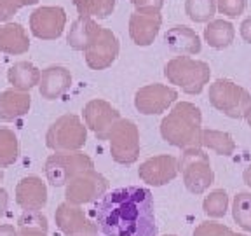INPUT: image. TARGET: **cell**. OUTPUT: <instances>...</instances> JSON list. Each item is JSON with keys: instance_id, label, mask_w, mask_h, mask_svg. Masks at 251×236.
Returning a JSON list of instances; mask_svg holds the SVG:
<instances>
[{"instance_id": "1", "label": "cell", "mask_w": 251, "mask_h": 236, "mask_svg": "<svg viewBox=\"0 0 251 236\" xmlns=\"http://www.w3.org/2000/svg\"><path fill=\"white\" fill-rule=\"evenodd\" d=\"M96 224L105 236H157L152 193L145 187H121L101 198Z\"/></svg>"}, {"instance_id": "2", "label": "cell", "mask_w": 251, "mask_h": 236, "mask_svg": "<svg viewBox=\"0 0 251 236\" xmlns=\"http://www.w3.org/2000/svg\"><path fill=\"white\" fill-rule=\"evenodd\" d=\"M199 110L183 103L162 121V137L173 146H190L199 135Z\"/></svg>"}, {"instance_id": "3", "label": "cell", "mask_w": 251, "mask_h": 236, "mask_svg": "<svg viewBox=\"0 0 251 236\" xmlns=\"http://www.w3.org/2000/svg\"><path fill=\"white\" fill-rule=\"evenodd\" d=\"M87 170H93V161L82 152H58L46 161V177L54 187L67 185Z\"/></svg>"}, {"instance_id": "4", "label": "cell", "mask_w": 251, "mask_h": 236, "mask_svg": "<svg viewBox=\"0 0 251 236\" xmlns=\"http://www.w3.org/2000/svg\"><path fill=\"white\" fill-rule=\"evenodd\" d=\"M86 128L78 121L77 116H63L56 119L47 131L46 144L56 152H72L86 144Z\"/></svg>"}, {"instance_id": "5", "label": "cell", "mask_w": 251, "mask_h": 236, "mask_svg": "<svg viewBox=\"0 0 251 236\" xmlns=\"http://www.w3.org/2000/svg\"><path fill=\"white\" fill-rule=\"evenodd\" d=\"M106 189H108L106 178L94 170H87L68 182L65 196L72 205H86L105 196Z\"/></svg>"}, {"instance_id": "6", "label": "cell", "mask_w": 251, "mask_h": 236, "mask_svg": "<svg viewBox=\"0 0 251 236\" xmlns=\"http://www.w3.org/2000/svg\"><path fill=\"white\" fill-rule=\"evenodd\" d=\"M110 138V150L117 163H129L136 161L140 154V142H138V130L131 121L119 119L114 124L108 135Z\"/></svg>"}, {"instance_id": "7", "label": "cell", "mask_w": 251, "mask_h": 236, "mask_svg": "<svg viewBox=\"0 0 251 236\" xmlns=\"http://www.w3.org/2000/svg\"><path fill=\"white\" fill-rule=\"evenodd\" d=\"M54 219L63 236H98V224L87 219L80 205L65 201L58 206Z\"/></svg>"}, {"instance_id": "8", "label": "cell", "mask_w": 251, "mask_h": 236, "mask_svg": "<svg viewBox=\"0 0 251 236\" xmlns=\"http://www.w3.org/2000/svg\"><path fill=\"white\" fill-rule=\"evenodd\" d=\"M183 175L188 191L194 194L204 193L213 182V173L209 170V163L201 150H190L183 157Z\"/></svg>"}, {"instance_id": "9", "label": "cell", "mask_w": 251, "mask_h": 236, "mask_svg": "<svg viewBox=\"0 0 251 236\" xmlns=\"http://www.w3.org/2000/svg\"><path fill=\"white\" fill-rule=\"evenodd\" d=\"M16 203L25 212H40L47 203V187L42 178L30 175L16 185Z\"/></svg>"}, {"instance_id": "10", "label": "cell", "mask_w": 251, "mask_h": 236, "mask_svg": "<svg viewBox=\"0 0 251 236\" xmlns=\"http://www.w3.org/2000/svg\"><path fill=\"white\" fill-rule=\"evenodd\" d=\"M84 119L100 138H108L114 124L119 121V112L103 100H93L84 109Z\"/></svg>"}, {"instance_id": "11", "label": "cell", "mask_w": 251, "mask_h": 236, "mask_svg": "<svg viewBox=\"0 0 251 236\" xmlns=\"http://www.w3.org/2000/svg\"><path fill=\"white\" fill-rule=\"evenodd\" d=\"M65 25V12L59 7H40L30 18L31 33L39 39H56Z\"/></svg>"}, {"instance_id": "12", "label": "cell", "mask_w": 251, "mask_h": 236, "mask_svg": "<svg viewBox=\"0 0 251 236\" xmlns=\"http://www.w3.org/2000/svg\"><path fill=\"white\" fill-rule=\"evenodd\" d=\"M211 100L215 107L232 118H239L250 102L248 94L239 88L232 86L230 83H216L211 89Z\"/></svg>"}, {"instance_id": "13", "label": "cell", "mask_w": 251, "mask_h": 236, "mask_svg": "<svg viewBox=\"0 0 251 236\" xmlns=\"http://www.w3.org/2000/svg\"><path fill=\"white\" fill-rule=\"evenodd\" d=\"M115 55H117V42L110 31L100 30L87 46V63L96 70L108 67L115 59Z\"/></svg>"}, {"instance_id": "14", "label": "cell", "mask_w": 251, "mask_h": 236, "mask_svg": "<svg viewBox=\"0 0 251 236\" xmlns=\"http://www.w3.org/2000/svg\"><path fill=\"white\" fill-rule=\"evenodd\" d=\"M175 98H176L175 91L168 89L164 86H159V84H153V86H147L138 91L136 98H134V105L141 114H159Z\"/></svg>"}, {"instance_id": "15", "label": "cell", "mask_w": 251, "mask_h": 236, "mask_svg": "<svg viewBox=\"0 0 251 236\" xmlns=\"http://www.w3.org/2000/svg\"><path fill=\"white\" fill-rule=\"evenodd\" d=\"M176 175V161L169 156L149 159L140 166V178L150 185H164Z\"/></svg>"}, {"instance_id": "16", "label": "cell", "mask_w": 251, "mask_h": 236, "mask_svg": "<svg viewBox=\"0 0 251 236\" xmlns=\"http://www.w3.org/2000/svg\"><path fill=\"white\" fill-rule=\"evenodd\" d=\"M31 98L28 91L5 89L0 93V121L11 122L18 118H23L30 110Z\"/></svg>"}, {"instance_id": "17", "label": "cell", "mask_w": 251, "mask_h": 236, "mask_svg": "<svg viewBox=\"0 0 251 236\" xmlns=\"http://www.w3.org/2000/svg\"><path fill=\"white\" fill-rule=\"evenodd\" d=\"M70 84H72V75L67 68L49 67L46 70H42V74H40L39 91L42 94V98L56 100L70 88Z\"/></svg>"}, {"instance_id": "18", "label": "cell", "mask_w": 251, "mask_h": 236, "mask_svg": "<svg viewBox=\"0 0 251 236\" xmlns=\"http://www.w3.org/2000/svg\"><path fill=\"white\" fill-rule=\"evenodd\" d=\"M28 49H30V40L20 23H5L0 27V53L23 55Z\"/></svg>"}, {"instance_id": "19", "label": "cell", "mask_w": 251, "mask_h": 236, "mask_svg": "<svg viewBox=\"0 0 251 236\" xmlns=\"http://www.w3.org/2000/svg\"><path fill=\"white\" fill-rule=\"evenodd\" d=\"M9 84H12L14 89L30 91L40 83V72L39 68L30 61H18L14 63L7 72Z\"/></svg>"}, {"instance_id": "20", "label": "cell", "mask_w": 251, "mask_h": 236, "mask_svg": "<svg viewBox=\"0 0 251 236\" xmlns=\"http://www.w3.org/2000/svg\"><path fill=\"white\" fill-rule=\"evenodd\" d=\"M18 156H20L18 137L9 128H0V168L14 165Z\"/></svg>"}, {"instance_id": "21", "label": "cell", "mask_w": 251, "mask_h": 236, "mask_svg": "<svg viewBox=\"0 0 251 236\" xmlns=\"http://www.w3.org/2000/svg\"><path fill=\"white\" fill-rule=\"evenodd\" d=\"M98 28L94 27V23H91L89 20L80 18L78 21H75L72 27L70 35H68V44L75 49H84L91 44V40L94 39V35L98 33Z\"/></svg>"}, {"instance_id": "22", "label": "cell", "mask_w": 251, "mask_h": 236, "mask_svg": "<svg viewBox=\"0 0 251 236\" xmlns=\"http://www.w3.org/2000/svg\"><path fill=\"white\" fill-rule=\"evenodd\" d=\"M232 217L235 224L244 231H251V194L239 193L235 194L232 203Z\"/></svg>"}, {"instance_id": "23", "label": "cell", "mask_w": 251, "mask_h": 236, "mask_svg": "<svg viewBox=\"0 0 251 236\" xmlns=\"http://www.w3.org/2000/svg\"><path fill=\"white\" fill-rule=\"evenodd\" d=\"M204 213L208 217H213V219H220V217H224L227 213L228 208V198L227 193L218 189V191H213L206 200H204Z\"/></svg>"}, {"instance_id": "24", "label": "cell", "mask_w": 251, "mask_h": 236, "mask_svg": "<svg viewBox=\"0 0 251 236\" xmlns=\"http://www.w3.org/2000/svg\"><path fill=\"white\" fill-rule=\"evenodd\" d=\"M77 7L82 14L105 18L114 9V0H77Z\"/></svg>"}, {"instance_id": "25", "label": "cell", "mask_w": 251, "mask_h": 236, "mask_svg": "<svg viewBox=\"0 0 251 236\" xmlns=\"http://www.w3.org/2000/svg\"><path fill=\"white\" fill-rule=\"evenodd\" d=\"M232 229L216 220H204L194 229L192 236H230Z\"/></svg>"}, {"instance_id": "26", "label": "cell", "mask_w": 251, "mask_h": 236, "mask_svg": "<svg viewBox=\"0 0 251 236\" xmlns=\"http://www.w3.org/2000/svg\"><path fill=\"white\" fill-rule=\"evenodd\" d=\"M204 144L213 149H216L220 154H230L232 152V142L227 135L216 133V131H206L204 133Z\"/></svg>"}, {"instance_id": "27", "label": "cell", "mask_w": 251, "mask_h": 236, "mask_svg": "<svg viewBox=\"0 0 251 236\" xmlns=\"http://www.w3.org/2000/svg\"><path fill=\"white\" fill-rule=\"evenodd\" d=\"M18 226L20 228H37L42 231H47V228H49L46 215H42L40 212H25L18 219Z\"/></svg>"}, {"instance_id": "28", "label": "cell", "mask_w": 251, "mask_h": 236, "mask_svg": "<svg viewBox=\"0 0 251 236\" xmlns=\"http://www.w3.org/2000/svg\"><path fill=\"white\" fill-rule=\"evenodd\" d=\"M20 7H23L21 0H0V21L11 20Z\"/></svg>"}, {"instance_id": "29", "label": "cell", "mask_w": 251, "mask_h": 236, "mask_svg": "<svg viewBox=\"0 0 251 236\" xmlns=\"http://www.w3.org/2000/svg\"><path fill=\"white\" fill-rule=\"evenodd\" d=\"M18 236H47V231L37 228H20L18 229Z\"/></svg>"}, {"instance_id": "30", "label": "cell", "mask_w": 251, "mask_h": 236, "mask_svg": "<svg viewBox=\"0 0 251 236\" xmlns=\"http://www.w3.org/2000/svg\"><path fill=\"white\" fill-rule=\"evenodd\" d=\"M7 203H9V194H7V191L0 187V217L4 215L5 210H7Z\"/></svg>"}, {"instance_id": "31", "label": "cell", "mask_w": 251, "mask_h": 236, "mask_svg": "<svg viewBox=\"0 0 251 236\" xmlns=\"http://www.w3.org/2000/svg\"><path fill=\"white\" fill-rule=\"evenodd\" d=\"M0 236H18V229L12 224H0Z\"/></svg>"}, {"instance_id": "32", "label": "cell", "mask_w": 251, "mask_h": 236, "mask_svg": "<svg viewBox=\"0 0 251 236\" xmlns=\"http://www.w3.org/2000/svg\"><path fill=\"white\" fill-rule=\"evenodd\" d=\"M244 178H246V184L251 185V166L246 170V173H244Z\"/></svg>"}, {"instance_id": "33", "label": "cell", "mask_w": 251, "mask_h": 236, "mask_svg": "<svg viewBox=\"0 0 251 236\" xmlns=\"http://www.w3.org/2000/svg\"><path fill=\"white\" fill-rule=\"evenodd\" d=\"M39 0H21V4L23 5H33V4H37Z\"/></svg>"}, {"instance_id": "34", "label": "cell", "mask_w": 251, "mask_h": 236, "mask_svg": "<svg viewBox=\"0 0 251 236\" xmlns=\"http://www.w3.org/2000/svg\"><path fill=\"white\" fill-rule=\"evenodd\" d=\"M230 236H246V235H243V233H234V231H232Z\"/></svg>"}, {"instance_id": "35", "label": "cell", "mask_w": 251, "mask_h": 236, "mask_svg": "<svg viewBox=\"0 0 251 236\" xmlns=\"http://www.w3.org/2000/svg\"><path fill=\"white\" fill-rule=\"evenodd\" d=\"M4 180V172H2V168H0V182Z\"/></svg>"}, {"instance_id": "36", "label": "cell", "mask_w": 251, "mask_h": 236, "mask_svg": "<svg viewBox=\"0 0 251 236\" xmlns=\"http://www.w3.org/2000/svg\"><path fill=\"white\" fill-rule=\"evenodd\" d=\"M248 121H250V124H251V109L248 110Z\"/></svg>"}, {"instance_id": "37", "label": "cell", "mask_w": 251, "mask_h": 236, "mask_svg": "<svg viewBox=\"0 0 251 236\" xmlns=\"http://www.w3.org/2000/svg\"><path fill=\"white\" fill-rule=\"evenodd\" d=\"M166 236H175V235H166Z\"/></svg>"}]
</instances>
